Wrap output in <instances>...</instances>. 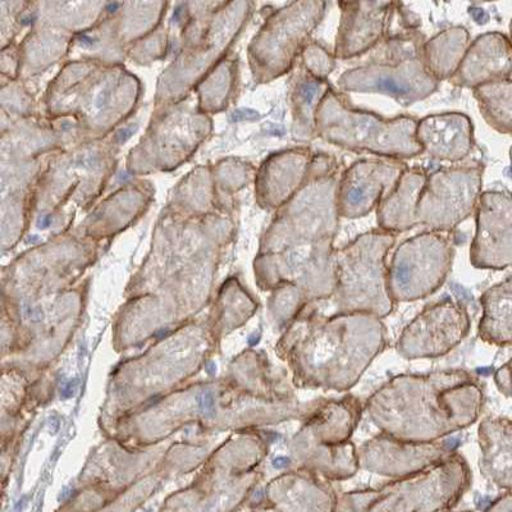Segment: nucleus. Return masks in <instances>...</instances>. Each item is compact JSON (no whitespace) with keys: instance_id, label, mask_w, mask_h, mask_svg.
Segmentation results:
<instances>
[{"instance_id":"obj_16","label":"nucleus","mask_w":512,"mask_h":512,"mask_svg":"<svg viewBox=\"0 0 512 512\" xmlns=\"http://www.w3.org/2000/svg\"><path fill=\"white\" fill-rule=\"evenodd\" d=\"M392 2H341L335 57L354 59L376 49L386 39L395 11Z\"/></svg>"},{"instance_id":"obj_34","label":"nucleus","mask_w":512,"mask_h":512,"mask_svg":"<svg viewBox=\"0 0 512 512\" xmlns=\"http://www.w3.org/2000/svg\"><path fill=\"white\" fill-rule=\"evenodd\" d=\"M510 41L512 44V20H511V24H510Z\"/></svg>"},{"instance_id":"obj_9","label":"nucleus","mask_w":512,"mask_h":512,"mask_svg":"<svg viewBox=\"0 0 512 512\" xmlns=\"http://www.w3.org/2000/svg\"><path fill=\"white\" fill-rule=\"evenodd\" d=\"M448 233H419L396 249L388 267V290L395 304L425 299L446 282L455 255Z\"/></svg>"},{"instance_id":"obj_25","label":"nucleus","mask_w":512,"mask_h":512,"mask_svg":"<svg viewBox=\"0 0 512 512\" xmlns=\"http://www.w3.org/2000/svg\"><path fill=\"white\" fill-rule=\"evenodd\" d=\"M480 114L493 130L512 135V81H498L473 90Z\"/></svg>"},{"instance_id":"obj_24","label":"nucleus","mask_w":512,"mask_h":512,"mask_svg":"<svg viewBox=\"0 0 512 512\" xmlns=\"http://www.w3.org/2000/svg\"><path fill=\"white\" fill-rule=\"evenodd\" d=\"M332 86L328 81L315 79L310 73L300 72L294 88V112L297 134L305 139L317 135V114L324 96Z\"/></svg>"},{"instance_id":"obj_22","label":"nucleus","mask_w":512,"mask_h":512,"mask_svg":"<svg viewBox=\"0 0 512 512\" xmlns=\"http://www.w3.org/2000/svg\"><path fill=\"white\" fill-rule=\"evenodd\" d=\"M480 304V340L496 346L512 345V277L488 288L480 297Z\"/></svg>"},{"instance_id":"obj_30","label":"nucleus","mask_w":512,"mask_h":512,"mask_svg":"<svg viewBox=\"0 0 512 512\" xmlns=\"http://www.w3.org/2000/svg\"><path fill=\"white\" fill-rule=\"evenodd\" d=\"M258 116H255L254 112L245 111V109H239V111H236L233 113L232 120L236 122L240 121H246V120H255V118Z\"/></svg>"},{"instance_id":"obj_13","label":"nucleus","mask_w":512,"mask_h":512,"mask_svg":"<svg viewBox=\"0 0 512 512\" xmlns=\"http://www.w3.org/2000/svg\"><path fill=\"white\" fill-rule=\"evenodd\" d=\"M408 169L401 160L361 159L352 163L338 181L337 207L340 217H367L384 196L395 189Z\"/></svg>"},{"instance_id":"obj_15","label":"nucleus","mask_w":512,"mask_h":512,"mask_svg":"<svg viewBox=\"0 0 512 512\" xmlns=\"http://www.w3.org/2000/svg\"><path fill=\"white\" fill-rule=\"evenodd\" d=\"M477 230L470 262L478 269L502 271L512 267V196L483 192L477 208Z\"/></svg>"},{"instance_id":"obj_20","label":"nucleus","mask_w":512,"mask_h":512,"mask_svg":"<svg viewBox=\"0 0 512 512\" xmlns=\"http://www.w3.org/2000/svg\"><path fill=\"white\" fill-rule=\"evenodd\" d=\"M480 472L498 488L512 491V420L486 418L479 425Z\"/></svg>"},{"instance_id":"obj_31","label":"nucleus","mask_w":512,"mask_h":512,"mask_svg":"<svg viewBox=\"0 0 512 512\" xmlns=\"http://www.w3.org/2000/svg\"><path fill=\"white\" fill-rule=\"evenodd\" d=\"M134 134V131H132V128H126V130H122L120 134H118V141L120 143H126L128 139Z\"/></svg>"},{"instance_id":"obj_14","label":"nucleus","mask_w":512,"mask_h":512,"mask_svg":"<svg viewBox=\"0 0 512 512\" xmlns=\"http://www.w3.org/2000/svg\"><path fill=\"white\" fill-rule=\"evenodd\" d=\"M448 441L410 443L378 434L358 450L360 468L393 479L410 477L440 464L454 454Z\"/></svg>"},{"instance_id":"obj_12","label":"nucleus","mask_w":512,"mask_h":512,"mask_svg":"<svg viewBox=\"0 0 512 512\" xmlns=\"http://www.w3.org/2000/svg\"><path fill=\"white\" fill-rule=\"evenodd\" d=\"M328 3H292L283 9L264 31L258 45V61L263 76L285 72L294 62L306 40L322 22Z\"/></svg>"},{"instance_id":"obj_8","label":"nucleus","mask_w":512,"mask_h":512,"mask_svg":"<svg viewBox=\"0 0 512 512\" xmlns=\"http://www.w3.org/2000/svg\"><path fill=\"white\" fill-rule=\"evenodd\" d=\"M337 190L336 159L323 153L314 155L308 180L287 205L271 244L288 248L335 242L341 218Z\"/></svg>"},{"instance_id":"obj_36","label":"nucleus","mask_w":512,"mask_h":512,"mask_svg":"<svg viewBox=\"0 0 512 512\" xmlns=\"http://www.w3.org/2000/svg\"><path fill=\"white\" fill-rule=\"evenodd\" d=\"M461 512H472V511H461Z\"/></svg>"},{"instance_id":"obj_17","label":"nucleus","mask_w":512,"mask_h":512,"mask_svg":"<svg viewBox=\"0 0 512 512\" xmlns=\"http://www.w3.org/2000/svg\"><path fill=\"white\" fill-rule=\"evenodd\" d=\"M512 44L502 32H488L475 39L459 70L450 80L459 88L477 89L493 82L510 80Z\"/></svg>"},{"instance_id":"obj_1","label":"nucleus","mask_w":512,"mask_h":512,"mask_svg":"<svg viewBox=\"0 0 512 512\" xmlns=\"http://www.w3.org/2000/svg\"><path fill=\"white\" fill-rule=\"evenodd\" d=\"M484 406L478 379L463 369L401 374L365 402L384 434L410 443H433L477 422Z\"/></svg>"},{"instance_id":"obj_4","label":"nucleus","mask_w":512,"mask_h":512,"mask_svg":"<svg viewBox=\"0 0 512 512\" xmlns=\"http://www.w3.org/2000/svg\"><path fill=\"white\" fill-rule=\"evenodd\" d=\"M472 479L468 461L454 452L424 472L379 488L344 493L340 509L342 512H445L459 504Z\"/></svg>"},{"instance_id":"obj_10","label":"nucleus","mask_w":512,"mask_h":512,"mask_svg":"<svg viewBox=\"0 0 512 512\" xmlns=\"http://www.w3.org/2000/svg\"><path fill=\"white\" fill-rule=\"evenodd\" d=\"M483 164L440 169L427 178L416 217L433 232H452L477 212L483 192Z\"/></svg>"},{"instance_id":"obj_35","label":"nucleus","mask_w":512,"mask_h":512,"mask_svg":"<svg viewBox=\"0 0 512 512\" xmlns=\"http://www.w3.org/2000/svg\"><path fill=\"white\" fill-rule=\"evenodd\" d=\"M510 160H511V166H512V146H511V149H510Z\"/></svg>"},{"instance_id":"obj_29","label":"nucleus","mask_w":512,"mask_h":512,"mask_svg":"<svg viewBox=\"0 0 512 512\" xmlns=\"http://www.w3.org/2000/svg\"><path fill=\"white\" fill-rule=\"evenodd\" d=\"M200 408L204 411V413H209L214 408V399L213 395L210 392L203 393L200 400Z\"/></svg>"},{"instance_id":"obj_32","label":"nucleus","mask_w":512,"mask_h":512,"mask_svg":"<svg viewBox=\"0 0 512 512\" xmlns=\"http://www.w3.org/2000/svg\"><path fill=\"white\" fill-rule=\"evenodd\" d=\"M52 223V218L50 217H43V219H40V227L47 228L49 224Z\"/></svg>"},{"instance_id":"obj_18","label":"nucleus","mask_w":512,"mask_h":512,"mask_svg":"<svg viewBox=\"0 0 512 512\" xmlns=\"http://www.w3.org/2000/svg\"><path fill=\"white\" fill-rule=\"evenodd\" d=\"M415 136L423 153L441 162H463L474 148L473 122L464 113L448 112L424 117L416 126Z\"/></svg>"},{"instance_id":"obj_33","label":"nucleus","mask_w":512,"mask_h":512,"mask_svg":"<svg viewBox=\"0 0 512 512\" xmlns=\"http://www.w3.org/2000/svg\"><path fill=\"white\" fill-rule=\"evenodd\" d=\"M118 6H120V4H118V3L109 4L108 9H109V11L113 12L114 9H116Z\"/></svg>"},{"instance_id":"obj_21","label":"nucleus","mask_w":512,"mask_h":512,"mask_svg":"<svg viewBox=\"0 0 512 512\" xmlns=\"http://www.w3.org/2000/svg\"><path fill=\"white\" fill-rule=\"evenodd\" d=\"M313 155L309 149H296L280 155L267 167L263 177V198L278 205L295 195L308 180Z\"/></svg>"},{"instance_id":"obj_26","label":"nucleus","mask_w":512,"mask_h":512,"mask_svg":"<svg viewBox=\"0 0 512 512\" xmlns=\"http://www.w3.org/2000/svg\"><path fill=\"white\" fill-rule=\"evenodd\" d=\"M303 61L305 71L310 73L315 79L328 81L336 68L335 54H331L322 44L310 43L306 45L303 52Z\"/></svg>"},{"instance_id":"obj_3","label":"nucleus","mask_w":512,"mask_h":512,"mask_svg":"<svg viewBox=\"0 0 512 512\" xmlns=\"http://www.w3.org/2000/svg\"><path fill=\"white\" fill-rule=\"evenodd\" d=\"M424 36L410 29L386 38L369 62L350 68L338 79L347 93L379 94L409 107L436 93L434 79L423 58Z\"/></svg>"},{"instance_id":"obj_11","label":"nucleus","mask_w":512,"mask_h":512,"mask_svg":"<svg viewBox=\"0 0 512 512\" xmlns=\"http://www.w3.org/2000/svg\"><path fill=\"white\" fill-rule=\"evenodd\" d=\"M472 322L461 303L447 299L428 305L402 331L396 350L404 359H436L447 355L469 335Z\"/></svg>"},{"instance_id":"obj_19","label":"nucleus","mask_w":512,"mask_h":512,"mask_svg":"<svg viewBox=\"0 0 512 512\" xmlns=\"http://www.w3.org/2000/svg\"><path fill=\"white\" fill-rule=\"evenodd\" d=\"M427 178L422 169H406L395 189L378 204L377 221L382 231L396 235L418 226L416 210Z\"/></svg>"},{"instance_id":"obj_7","label":"nucleus","mask_w":512,"mask_h":512,"mask_svg":"<svg viewBox=\"0 0 512 512\" xmlns=\"http://www.w3.org/2000/svg\"><path fill=\"white\" fill-rule=\"evenodd\" d=\"M396 236L382 230L356 237L336 250L338 313H364L386 318L395 309L388 290L387 256Z\"/></svg>"},{"instance_id":"obj_5","label":"nucleus","mask_w":512,"mask_h":512,"mask_svg":"<svg viewBox=\"0 0 512 512\" xmlns=\"http://www.w3.org/2000/svg\"><path fill=\"white\" fill-rule=\"evenodd\" d=\"M418 118H383L363 109L352 108L332 88L324 96L317 114V135L328 144L350 152L402 160L423 153L416 141Z\"/></svg>"},{"instance_id":"obj_6","label":"nucleus","mask_w":512,"mask_h":512,"mask_svg":"<svg viewBox=\"0 0 512 512\" xmlns=\"http://www.w3.org/2000/svg\"><path fill=\"white\" fill-rule=\"evenodd\" d=\"M363 416L358 397L322 400L306 418L295 438L297 461L301 468L327 480H346L359 472L358 450L352 434Z\"/></svg>"},{"instance_id":"obj_27","label":"nucleus","mask_w":512,"mask_h":512,"mask_svg":"<svg viewBox=\"0 0 512 512\" xmlns=\"http://www.w3.org/2000/svg\"><path fill=\"white\" fill-rule=\"evenodd\" d=\"M493 379H495L498 391L512 399V358L496 370Z\"/></svg>"},{"instance_id":"obj_2","label":"nucleus","mask_w":512,"mask_h":512,"mask_svg":"<svg viewBox=\"0 0 512 512\" xmlns=\"http://www.w3.org/2000/svg\"><path fill=\"white\" fill-rule=\"evenodd\" d=\"M386 346L387 329L376 315L324 317L308 306L288 329L281 352L294 370L296 386L347 392Z\"/></svg>"},{"instance_id":"obj_23","label":"nucleus","mask_w":512,"mask_h":512,"mask_svg":"<svg viewBox=\"0 0 512 512\" xmlns=\"http://www.w3.org/2000/svg\"><path fill=\"white\" fill-rule=\"evenodd\" d=\"M470 44V34L464 26L450 27L425 41L423 58L434 79L440 82L451 80L459 70Z\"/></svg>"},{"instance_id":"obj_28","label":"nucleus","mask_w":512,"mask_h":512,"mask_svg":"<svg viewBox=\"0 0 512 512\" xmlns=\"http://www.w3.org/2000/svg\"><path fill=\"white\" fill-rule=\"evenodd\" d=\"M483 512H512V491L497 498V500L492 502Z\"/></svg>"}]
</instances>
